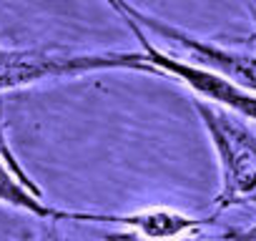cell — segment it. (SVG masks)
I'll return each instance as SVG.
<instances>
[{
  "label": "cell",
  "instance_id": "6da1fadb",
  "mask_svg": "<svg viewBox=\"0 0 256 241\" xmlns=\"http://www.w3.org/2000/svg\"><path fill=\"white\" fill-rule=\"evenodd\" d=\"M106 70H138L158 76L161 70L146 53L131 50H78L70 46H3L0 43V93L70 80Z\"/></svg>",
  "mask_w": 256,
  "mask_h": 241
},
{
  "label": "cell",
  "instance_id": "7a4b0ae2",
  "mask_svg": "<svg viewBox=\"0 0 256 241\" xmlns=\"http://www.w3.org/2000/svg\"><path fill=\"white\" fill-rule=\"evenodd\" d=\"M194 108L211 138L221 168V191L216 194L214 216L231 206L256 198V136L246 126V118L216 106L211 100H194Z\"/></svg>",
  "mask_w": 256,
  "mask_h": 241
},
{
  "label": "cell",
  "instance_id": "3957f363",
  "mask_svg": "<svg viewBox=\"0 0 256 241\" xmlns=\"http://www.w3.org/2000/svg\"><path fill=\"white\" fill-rule=\"evenodd\" d=\"M106 3L123 20L136 23L148 36H154V38L164 40L166 46H171L174 50H178L181 58L194 60L198 66H206V68L231 78L234 83L244 86L246 90L256 93V53L244 50V48H226V46L196 38V36L186 33L184 28H176V26H171V23L156 18V16L138 10L136 6L128 3V0H106Z\"/></svg>",
  "mask_w": 256,
  "mask_h": 241
},
{
  "label": "cell",
  "instance_id": "277c9868",
  "mask_svg": "<svg viewBox=\"0 0 256 241\" xmlns=\"http://www.w3.org/2000/svg\"><path fill=\"white\" fill-rule=\"evenodd\" d=\"M128 28L134 30V36L138 38L141 43V50L146 53V58L166 76H174L178 78L196 98H204V100H211L216 106H224L238 116H244L246 120H254L256 124V93L246 90L244 86L234 83L231 78L206 68V66H198V63H191L186 58H174L168 53H164L158 46H154L151 36L138 28L136 23L131 20H123Z\"/></svg>",
  "mask_w": 256,
  "mask_h": 241
},
{
  "label": "cell",
  "instance_id": "5b68a950",
  "mask_svg": "<svg viewBox=\"0 0 256 241\" xmlns=\"http://www.w3.org/2000/svg\"><path fill=\"white\" fill-rule=\"evenodd\" d=\"M0 204L26 211L43 221H76V211H63L43 198L40 186L26 174L8 144V126L0 103Z\"/></svg>",
  "mask_w": 256,
  "mask_h": 241
},
{
  "label": "cell",
  "instance_id": "8992f818",
  "mask_svg": "<svg viewBox=\"0 0 256 241\" xmlns=\"http://www.w3.org/2000/svg\"><path fill=\"white\" fill-rule=\"evenodd\" d=\"M216 216L206 218H194L181 211L166 208V206H151L141 208L134 214H93V211H76V221H88V224H118V226H131L141 236H181L188 231L201 228L204 224H211Z\"/></svg>",
  "mask_w": 256,
  "mask_h": 241
},
{
  "label": "cell",
  "instance_id": "52a82bcc",
  "mask_svg": "<svg viewBox=\"0 0 256 241\" xmlns=\"http://www.w3.org/2000/svg\"><path fill=\"white\" fill-rule=\"evenodd\" d=\"M248 6H251V10H254V23H256V0H248Z\"/></svg>",
  "mask_w": 256,
  "mask_h": 241
}]
</instances>
